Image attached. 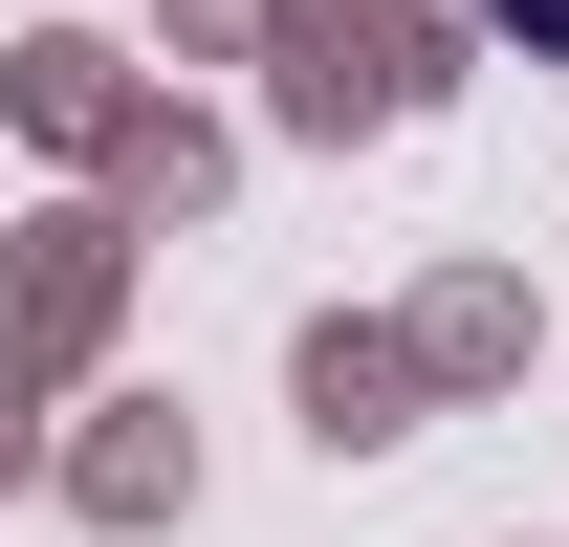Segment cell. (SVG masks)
Listing matches in <instances>:
<instances>
[{"label": "cell", "instance_id": "1", "mask_svg": "<svg viewBox=\"0 0 569 547\" xmlns=\"http://www.w3.org/2000/svg\"><path fill=\"white\" fill-rule=\"evenodd\" d=\"M482 22H526V44H569V0H482Z\"/></svg>", "mask_w": 569, "mask_h": 547}]
</instances>
